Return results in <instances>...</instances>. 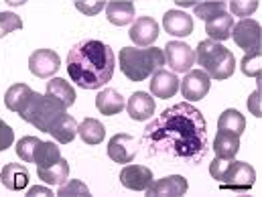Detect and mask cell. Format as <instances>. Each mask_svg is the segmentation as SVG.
<instances>
[{
    "mask_svg": "<svg viewBox=\"0 0 262 197\" xmlns=\"http://www.w3.org/2000/svg\"><path fill=\"white\" fill-rule=\"evenodd\" d=\"M140 140L152 157L167 155L175 161L181 159L195 165L209 148L205 118L189 102H179L163 110L146 124Z\"/></svg>",
    "mask_w": 262,
    "mask_h": 197,
    "instance_id": "1",
    "label": "cell"
},
{
    "mask_svg": "<svg viewBox=\"0 0 262 197\" xmlns=\"http://www.w3.org/2000/svg\"><path fill=\"white\" fill-rule=\"evenodd\" d=\"M66 67L71 81H75L81 90H98L112 79L116 59L110 45L85 39L69 49Z\"/></svg>",
    "mask_w": 262,
    "mask_h": 197,
    "instance_id": "2",
    "label": "cell"
},
{
    "mask_svg": "<svg viewBox=\"0 0 262 197\" xmlns=\"http://www.w3.org/2000/svg\"><path fill=\"white\" fill-rule=\"evenodd\" d=\"M25 122L33 124L37 130L41 132H49L55 122L67 114V106L63 102H59L57 98L49 96V94H39V92H33L27 102L23 104V108L16 112Z\"/></svg>",
    "mask_w": 262,
    "mask_h": 197,
    "instance_id": "3",
    "label": "cell"
},
{
    "mask_svg": "<svg viewBox=\"0 0 262 197\" xmlns=\"http://www.w3.org/2000/svg\"><path fill=\"white\" fill-rule=\"evenodd\" d=\"M118 65L130 81H144L148 75L165 65V53L159 47H122L118 53Z\"/></svg>",
    "mask_w": 262,
    "mask_h": 197,
    "instance_id": "4",
    "label": "cell"
},
{
    "mask_svg": "<svg viewBox=\"0 0 262 197\" xmlns=\"http://www.w3.org/2000/svg\"><path fill=\"white\" fill-rule=\"evenodd\" d=\"M209 175L222 187H228L234 191H246L256 181V171L250 163L234 161V159H220V157L211 161Z\"/></svg>",
    "mask_w": 262,
    "mask_h": 197,
    "instance_id": "5",
    "label": "cell"
},
{
    "mask_svg": "<svg viewBox=\"0 0 262 197\" xmlns=\"http://www.w3.org/2000/svg\"><path fill=\"white\" fill-rule=\"evenodd\" d=\"M195 63L203 67V71L211 79H228L236 69V57L220 41L205 39L197 45Z\"/></svg>",
    "mask_w": 262,
    "mask_h": 197,
    "instance_id": "6",
    "label": "cell"
},
{
    "mask_svg": "<svg viewBox=\"0 0 262 197\" xmlns=\"http://www.w3.org/2000/svg\"><path fill=\"white\" fill-rule=\"evenodd\" d=\"M234 43L244 51L250 53L254 49H262V29L260 23H256L254 18H242L238 25L232 27V35Z\"/></svg>",
    "mask_w": 262,
    "mask_h": 197,
    "instance_id": "7",
    "label": "cell"
},
{
    "mask_svg": "<svg viewBox=\"0 0 262 197\" xmlns=\"http://www.w3.org/2000/svg\"><path fill=\"white\" fill-rule=\"evenodd\" d=\"M165 63L171 67L173 73H187L195 65V51L181 41H169L165 45Z\"/></svg>",
    "mask_w": 262,
    "mask_h": 197,
    "instance_id": "8",
    "label": "cell"
},
{
    "mask_svg": "<svg viewBox=\"0 0 262 197\" xmlns=\"http://www.w3.org/2000/svg\"><path fill=\"white\" fill-rule=\"evenodd\" d=\"M211 87V77L203 71V69H189L187 75L181 81V94L183 98H187V102H199L207 96Z\"/></svg>",
    "mask_w": 262,
    "mask_h": 197,
    "instance_id": "9",
    "label": "cell"
},
{
    "mask_svg": "<svg viewBox=\"0 0 262 197\" xmlns=\"http://www.w3.org/2000/svg\"><path fill=\"white\" fill-rule=\"evenodd\" d=\"M59 67H61V59H59V55L53 49H37L29 57L31 73L41 77V79H47V77L55 75Z\"/></svg>",
    "mask_w": 262,
    "mask_h": 197,
    "instance_id": "10",
    "label": "cell"
},
{
    "mask_svg": "<svg viewBox=\"0 0 262 197\" xmlns=\"http://www.w3.org/2000/svg\"><path fill=\"white\" fill-rule=\"evenodd\" d=\"M136 152H138V140L132 138L130 134H114L108 142V157L114 163L128 165L134 161Z\"/></svg>",
    "mask_w": 262,
    "mask_h": 197,
    "instance_id": "11",
    "label": "cell"
},
{
    "mask_svg": "<svg viewBox=\"0 0 262 197\" xmlns=\"http://www.w3.org/2000/svg\"><path fill=\"white\" fill-rule=\"evenodd\" d=\"M128 37L136 47H150L159 39V23L152 16H138L130 25Z\"/></svg>",
    "mask_w": 262,
    "mask_h": 197,
    "instance_id": "12",
    "label": "cell"
},
{
    "mask_svg": "<svg viewBox=\"0 0 262 197\" xmlns=\"http://www.w3.org/2000/svg\"><path fill=\"white\" fill-rule=\"evenodd\" d=\"M189 189V183L185 177L181 175H169V177H163L159 181H152L144 193L150 197H159V195H167V197H175V195H185Z\"/></svg>",
    "mask_w": 262,
    "mask_h": 197,
    "instance_id": "13",
    "label": "cell"
},
{
    "mask_svg": "<svg viewBox=\"0 0 262 197\" xmlns=\"http://www.w3.org/2000/svg\"><path fill=\"white\" fill-rule=\"evenodd\" d=\"M193 16H189L183 10H167L163 16V29L165 33L173 35V37H189L193 33Z\"/></svg>",
    "mask_w": 262,
    "mask_h": 197,
    "instance_id": "14",
    "label": "cell"
},
{
    "mask_svg": "<svg viewBox=\"0 0 262 197\" xmlns=\"http://www.w3.org/2000/svg\"><path fill=\"white\" fill-rule=\"evenodd\" d=\"M120 183L130 191H144L152 183V171L144 165H126L120 171Z\"/></svg>",
    "mask_w": 262,
    "mask_h": 197,
    "instance_id": "15",
    "label": "cell"
},
{
    "mask_svg": "<svg viewBox=\"0 0 262 197\" xmlns=\"http://www.w3.org/2000/svg\"><path fill=\"white\" fill-rule=\"evenodd\" d=\"M179 92V79L173 71H165L163 67L157 69L152 73V79H150V94L155 98H173L175 94Z\"/></svg>",
    "mask_w": 262,
    "mask_h": 197,
    "instance_id": "16",
    "label": "cell"
},
{
    "mask_svg": "<svg viewBox=\"0 0 262 197\" xmlns=\"http://www.w3.org/2000/svg\"><path fill=\"white\" fill-rule=\"evenodd\" d=\"M29 169L25 165H18V163H8L2 167L0 171V181L6 189L10 191H23L29 187Z\"/></svg>",
    "mask_w": 262,
    "mask_h": 197,
    "instance_id": "17",
    "label": "cell"
},
{
    "mask_svg": "<svg viewBox=\"0 0 262 197\" xmlns=\"http://www.w3.org/2000/svg\"><path fill=\"white\" fill-rule=\"evenodd\" d=\"M126 112L132 120L136 122H144L155 114V98L146 92H134L128 98L126 104Z\"/></svg>",
    "mask_w": 262,
    "mask_h": 197,
    "instance_id": "18",
    "label": "cell"
},
{
    "mask_svg": "<svg viewBox=\"0 0 262 197\" xmlns=\"http://www.w3.org/2000/svg\"><path fill=\"white\" fill-rule=\"evenodd\" d=\"M106 16H108V23H112L114 27H126L134 20V4L132 0H110L106 2Z\"/></svg>",
    "mask_w": 262,
    "mask_h": 197,
    "instance_id": "19",
    "label": "cell"
},
{
    "mask_svg": "<svg viewBox=\"0 0 262 197\" xmlns=\"http://www.w3.org/2000/svg\"><path fill=\"white\" fill-rule=\"evenodd\" d=\"M211 148L220 159H234L240 150V134L232 130H217Z\"/></svg>",
    "mask_w": 262,
    "mask_h": 197,
    "instance_id": "20",
    "label": "cell"
},
{
    "mask_svg": "<svg viewBox=\"0 0 262 197\" xmlns=\"http://www.w3.org/2000/svg\"><path fill=\"white\" fill-rule=\"evenodd\" d=\"M234 16L224 12V14H217L213 18H207L205 20V33L211 41H226L230 35H232V27H234Z\"/></svg>",
    "mask_w": 262,
    "mask_h": 197,
    "instance_id": "21",
    "label": "cell"
},
{
    "mask_svg": "<svg viewBox=\"0 0 262 197\" xmlns=\"http://www.w3.org/2000/svg\"><path fill=\"white\" fill-rule=\"evenodd\" d=\"M96 108L100 114L104 116H114V114H120L124 108H126V102L124 98L116 92V90H102L96 98Z\"/></svg>",
    "mask_w": 262,
    "mask_h": 197,
    "instance_id": "22",
    "label": "cell"
},
{
    "mask_svg": "<svg viewBox=\"0 0 262 197\" xmlns=\"http://www.w3.org/2000/svg\"><path fill=\"white\" fill-rule=\"evenodd\" d=\"M59 159H61V150H59L57 142L39 140V144L35 146V152H33V163H35L37 167L47 169V167L55 165Z\"/></svg>",
    "mask_w": 262,
    "mask_h": 197,
    "instance_id": "23",
    "label": "cell"
},
{
    "mask_svg": "<svg viewBox=\"0 0 262 197\" xmlns=\"http://www.w3.org/2000/svg\"><path fill=\"white\" fill-rule=\"evenodd\" d=\"M37 177L43 183H47V185H61V183H66V179L69 177V165H67L66 159L61 157L55 165H51L47 169L37 167Z\"/></svg>",
    "mask_w": 262,
    "mask_h": 197,
    "instance_id": "24",
    "label": "cell"
},
{
    "mask_svg": "<svg viewBox=\"0 0 262 197\" xmlns=\"http://www.w3.org/2000/svg\"><path fill=\"white\" fill-rule=\"evenodd\" d=\"M77 134H79V138H81L85 144L94 146V144H100V142L104 140L106 128H104V124L98 122L96 118H85V120L77 126Z\"/></svg>",
    "mask_w": 262,
    "mask_h": 197,
    "instance_id": "25",
    "label": "cell"
},
{
    "mask_svg": "<svg viewBox=\"0 0 262 197\" xmlns=\"http://www.w3.org/2000/svg\"><path fill=\"white\" fill-rule=\"evenodd\" d=\"M49 134H51L59 144L71 142V140L77 136V122H75V118L69 116V114H63V116L55 122V126L49 130Z\"/></svg>",
    "mask_w": 262,
    "mask_h": 197,
    "instance_id": "26",
    "label": "cell"
},
{
    "mask_svg": "<svg viewBox=\"0 0 262 197\" xmlns=\"http://www.w3.org/2000/svg\"><path fill=\"white\" fill-rule=\"evenodd\" d=\"M47 94L53 96V98H57L59 102H63L67 108L73 106V102H75V90L71 87V83L66 81L63 77L49 79L47 81Z\"/></svg>",
    "mask_w": 262,
    "mask_h": 197,
    "instance_id": "27",
    "label": "cell"
},
{
    "mask_svg": "<svg viewBox=\"0 0 262 197\" xmlns=\"http://www.w3.org/2000/svg\"><path fill=\"white\" fill-rule=\"evenodd\" d=\"M217 128H220V130H232L242 136L244 130H246V120H244V116H242L236 108H228V110H224V112L220 114V118H217Z\"/></svg>",
    "mask_w": 262,
    "mask_h": 197,
    "instance_id": "28",
    "label": "cell"
},
{
    "mask_svg": "<svg viewBox=\"0 0 262 197\" xmlns=\"http://www.w3.org/2000/svg\"><path fill=\"white\" fill-rule=\"evenodd\" d=\"M31 94H33V90H31L27 83H14V85H10V87L6 90V94H4V104H6L8 110L18 112Z\"/></svg>",
    "mask_w": 262,
    "mask_h": 197,
    "instance_id": "29",
    "label": "cell"
},
{
    "mask_svg": "<svg viewBox=\"0 0 262 197\" xmlns=\"http://www.w3.org/2000/svg\"><path fill=\"white\" fill-rule=\"evenodd\" d=\"M193 8H195V16L201 20H207V18H213L217 14L228 12L226 0H201V2L193 4Z\"/></svg>",
    "mask_w": 262,
    "mask_h": 197,
    "instance_id": "30",
    "label": "cell"
},
{
    "mask_svg": "<svg viewBox=\"0 0 262 197\" xmlns=\"http://www.w3.org/2000/svg\"><path fill=\"white\" fill-rule=\"evenodd\" d=\"M240 71H242L246 77H258L262 73V49H254V51L246 53V55L242 57Z\"/></svg>",
    "mask_w": 262,
    "mask_h": 197,
    "instance_id": "31",
    "label": "cell"
},
{
    "mask_svg": "<svg viewBox=\"0 0 262 197\" xmlns=\"http://www.w3.org/2000/svg\"><path fill=\"white\" fill-rule=\"evenodd\" d=\"M41 138L37 136H23L18 142H16V157L23 159L25 163H33V152H35V146L39 144Z\"/></svg>",
    "mask_w": 262,
    "mask_h": 197,
    "instance_id": "32",
    "label": "cell"
},
{
    "mask_svg": "<svg viewBox=\"0 0 262 197\" xmlns=\"http://www.w3.org/2000/svg\"><path fill=\"white\" fill-rule=\"evenodd\" d=\"M258 8V0H230V12L240 18H248Z\"/></svg>",
    "mask_w": 262,
    "mask_h": 197,
    "instance_id": "33",
    "label": "cell"
},
{
    "mask_svg": "<svg viewBox=\"0 0 262 197\" xmlns=\"http://www.w3.org/2000/svg\"><path fill=\"white\" fill-rule=\"evenodd\" d=\"M23 29V20L14 12H0V37L10 35L12 31Z\"/></svg>",
    "mask_w": 262,
    "mask_h": 197,
    "instance_id": "34",
    "label": "cell"
},
{
    "mask_svg": "<svg viewBox=\"0 0 262 197\" xmlns=\"http://www.w3.org/2000/svg\"><path fill=\"white\" fill-rule=\"evenodd\" d=\"M57 195H61V197H67V195H90V189H88V185H83L81 181L71 179V181H67V183H61V185H59Z\"/></svg>",
    "mask_w": 262,
    "mask_h": 197,
    "instance_id": "35",
    "label": "cell"
},
{
    "mask_svg": "<svg viewBox=\"0 0 262 197\" xmlns=\"http://www.w3.org/2000/svg\"><path fill=\"white\" fill-rule=\"evenodd\" d=\"M71 2H73L75 8H77L81 14H85V16H96V14L106 6L104 0H71Z\"/></svg>",
    "mask_w": 262,
    "mask_h": 197,
    "instance_id": "36",
    "label": "cell"
},
{
    "mask_svg": "<svg viewBox=\"0 0 262 197\" xmlns=\"http://www.w3.org/2000/svg\"><path fill=\"white\" fill-rule=\"evenodd\" d=\"M248 110H250V114H252V116L262 118V92H260V87H258L256 92H252V94H250V98H248Z\"/></svg>",
    "mask_w": 262,
    "mask_h": 197,
    "instance_id": "37",
    "label": "cell"
},
{
    "mask_svg": "<svg viewBox=\"0 0 262 197\" xmlns=\"http://www.w3.org/2000/svg\"><path fill=\"white\" fill-rule=\"evenodd\" d=\"M12 142H14V132L4 120H0V152L6 150Z\"/></svg>",
    "mask_w": 262,
    "mask_h": 197,
    "instance_id": "38",
    "label": "cell"
},
{
    "mask_svg": "<svg viewBox=\"0 0 262 197\" xmlns=\"http://www.w3.org/2000/svg\"><path fill=\"white\" fill-rule=\"evenodd\" d=\"M27 195H53V193H51V189H49V187H39V185H33V187L27 191Z\"/></svg>",
    "mask_w": 262,
    "mask_h": 197,
    "instance_id": "39",
    "label": "cell"
},
{
    "mask_svg": "<svg viewBox=\"0 0 262 197\" xmlns=\"http://www.w3.org/2000/svg\"><path fill=\"white\" fill-rule=\"evenodd\" d=\"M6 4H10V6H23L25 4V0H4Z\"/></svg>",
    "mask_w": 262,
    "mask_h": 197,
    "instance_id": "40",
    "label": "cell"
},
{
    "mask_svg": "<svg viewBox=\"0 0 262 197\" xmlns=\"http://www.w3.org/2000/svg\"><path fill=\"white\" fill-rule=\"evenodd\" d=\"M173 2H179V0H173Z\"/></svg>",
    "mask_w": 262,
    "mask_h": 197,
    "instance_id": "41",
    "label": "cell"
},
{
    "mask_svg": "<svg viewBox=\"0 0 262 197\" xmlns=\"http://www.w3.org/2000/svg\"><path fill=\"white\" fill-rule=\"evenodd\" d=\"M25 2H29V0H25Z\"/></svg>",
    "mask_w": 262,
    "mask_h": 197,
    "instance_id": "42",
    "label": "cell"
}]
</instances>
